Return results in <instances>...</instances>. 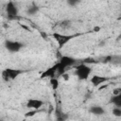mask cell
I'll use <instances>...</instances> for the list:
<instances>
[{
	"label": "cell",
	"mask_w": 121,
	"mask_h": 121,
	"mask_svg": "<svg viewBox=\"0 0 121 121\" xmlns=\"http://www.w3.org/2000/svg\"><path fill=\"white\" fill-rule=\"evenodd\" d=\"M21 73H23V71L18 70V69H10V68H7L5 70L2 71V78L5 81H9V79H13L15 78L17 76H19Z\"/></svg>",
	"instance_id": "6da1fadb"
},
{
	"label": "cell",
	"mask_w": 121,
	"mask_h": 121,
	"mask_svg": "<svg viewBox=\"0 0 121 121\" xmlns=\"http://www.w3.org/2000/svg\"><path fill=\"white\" fill-rule=\"evenodd\" d=\"M91 73V68L86 64H79L76 68V75L80 79H86Z\"/></svg>",
	"instance_id": "7a4b0ae2"
},
{
	"label": "cell",
	"mask_w": 121,
	"mask_h": 121,
	"mask_svg": "<svg viewBox=\"0 0 121 121\" xmlns=\"http://www.w3.org/2000/svg\"><path fill=\"white\" fill-rule=\"evenodd\" d=\"M5 46L9 52H18L23 47V44L15 41H7L5 43Z\"/></svg>",
	"instance_id": "3957f363"
},
{
	"label": "cell",
	"mask_w": 121,
	"mask_h": 121,
	"mask_svg": "<svg viewBox=\"0 0 121 121\" xmlns=\"http://www.w3.org/2000/svg\"><path fill=\"white\" fill-rule=\"evenodd\" d=\"M6 10H7V13H8V17H9V19H15V18H16L18 10H17L16 6L13 4V2L9 1V2L7 4Z\"/></svg>",
	"instance_id": "277c9868"
},
{
	"label": "cell",
	"mask_w": 121,
	"mask_h": 121,
	"mask_svg": "<svg viewBox=\"0 0 121 121\" xmlns=\"http://www.w3.org/2000/svg\"><path fill=\"white\" fill-rule=\"evenodd\" d=\"M43 105V102L40 99H29L26 103L27 108H31V109H34V110L40 109Z\"/></svg>",
	"instance_id": "5b68a950"
},
{
	"label": "cell",
	"mask_w": 121,
	"mask_h": 121,
	"mask_svg": "<svg viewBox=\"0 0 121 121\" xmlns=\"http://www.w3.org/2000/svg\"><path fill=\"white\" fill-rule=\"evenodd\" d=\"M89 112L95 115H102L105 113V110L101 107V106H98V105H94L92 106L90 109H89Z\"/></svg>",
	"instance_id": "8992f818"
},
{
	"label": "cell",
	"mask_w": 121,
	"mask_h": 121,
	"mask_svg": "<svg viewBox=\"0 0 121 121\" xmlns=\"http://www.w3.org/2000/svg\"><path fill=\"white\" fill-rule=\"evenodd\" d=\"M75 62H76V60H75L73 58H71V57H67V56L62 57V58L60 59V63L62 66H64V67L71 66V65H73Z\"/></svg>",
	"instance_id": "52a82bcc"
},
{
	"label": "cell",
	"mask_w": 121,
	"mask_h": 121,
	"mask_svg": "<svg viewBox=\"0 0 121 121\" xmlns=\"http://www.w3.org/2000/svg\"><path fill=\"white\" fill-rule=\"evenodd\" d=\"M106 80H107L106 78H102V77H100V76H94V77L91 78L92 83H93L94 85H95V86L102 84V83L105 82Z\"/></svg>",
	"instance_id": "ba28073f"
},
{
	"label": "cell",
	"mask_w": 121,
	"mask_h": 121,
	"mask_svg": "<svg viewBox=\"0 0 121 121\" xmlns=\"http://www.w3.org/2000/svg\"><path fill=\"white\" fill-rule=\"evenodd\" d=\"M54 37L59 41V43L60 46H62V44H64L70 39V36H63V35H59V34H54Z\"/></svg>",
	"instance_id": "9c48e42d"
},
{
	"label": "cell",
	"mask_w": 121,
	"mask_h": 121,
	"mask_svg": "<svg viewBox=\"0 0 121 121\" xmlns=\"http://www.w3.org/2000/svg\"><path fill=\"white\" fill-rule=\"evenodd\" d=\"M111 102L117 107H121V94L118 95H112L111 98Z\"/></svg>",
	"instance_id": "30bf717a"
},
{
	"label": "cell",
	"mask_w": 121,
	"mask_h": 121,
	"mask_svg": "<svg viewBox=\"0 0 121 121\" xmlns=\"http://www.w3.org/2000/svg\"><path fill=\"white\" fill-rule=\"evenodd\" d=\"M38 10H39V8H38L37 6H35V5H32L31 7H29V8L27 9L26 12H27L28 15H35V14L38 12Z\"/></svg>",
	"instance_id": "8fae6325"
},
{
	"label": "cell",
	"mask_w": 121,
	"mask_h": 121,
	"mask_svg": "<svg viewBox=\"0 0 121 121\" xmlns=\"http://www.w3.org/2000/svg\"><path fill=\"white\" fill-rule=\"evenodd\" d=\"M56 114H57V119L58 120H65L67 118V115L65 113H63L61 111H57L56 112Z\"/></svg>",
	"instance_id": "7c38bea8"
},
{
	"label": "cell",
	"mask_w": 121,
	"mask_h": 121,
	"mask_svg": "<svg viewBox=\"0 0 121 121\" xmlns=\"http://www.w3.org/2000/svg\"><path fill=\"white\" fill-rule=\"evenodd\" d=\"M112 114L116 117H120L121 116V107H114L112 109Z\"/></svg>",
	"instance_id": "4fadbf2b"
},
{
	"label": "cell",
	"mask_w": 121,
	"mask_h": 121,
	"mask_svg": "<svg viewBox=\"0 0 121 121\" xmlns=\"http://www.w3.org/2000/svg\"><path fill=\"white\" fill-rule=\"evenodd\" d=\"M50 83H51V86H52V88L54 90H56L59 87V80L57 78H52L50 79Z\"/></svg>",
	"instance_id": "5bb4252c"
},
{
	"label": "cell",
	"mask_w": 121,
	"mask_h": 121,
	"mask_svg": "<svg viewBox=\"0 0 121 121\" xmlns=\"http://www.w3.org/2000/svg\"><path fill=\"white\" fill-rule=\"evenodd\" d=\"M79 2H80V0H67L68 5L71 6V7H75V6H77Z\"/></svg>",
	"instance_id": "9a60e30c"
},
{
	"label": "cell",
	"mask_w": 121,
	"mask_h": 121,
	"mask_svg": "<svg viewBox=\"0 0 121 121\" xmlns=\"http://www.w3.org/2000/svg\"><path fill=\"white\" fill-rule=\"evenodd\" d=\"M37 113V110H34V111H30V112H27L26 114H25V116L26 117H30V116H33V115H35Z\"/></svg>",
	"instance_id": "2e32d148"
},
{
	"label": "cell",
	"mask_w": 121,
	"mask_h": 121,
	"mask_svg": "<svg viewBox=\"0 0 121 121\" xmlns=\"http://www.w3.org/2000/svg\"><path fill=\"white\" fill-rule=\"evenodd\" d=\"M121 94V88H114L112 90V95H118Z\"/></svg>",
	"instance_id": "e0dca14e"
},
{
	"label": "cell",
	"mask_w": 121,
	"mask_h": 121,
	"mask_svg": "<svg viewBox=\"0 0 121 121\" xmlns=\"http://www.w3.org/2000/svg\"><path fill=\"white\" fill-rule=\"evenodd\" d=\"M69 25H70V21H67V20L60 23V26H62V27H67Z\"/></svg>",
	"instance_id": "ac0fdd59"
},
{
	"label": "cell",
	"mask_w": 121,
	"mask_h": 121,
	"mask_svg": "<svg viewBox=\"0 0 121 121\" xmlns=\"http://www.w3.org/2000/svg\"><path fill=\"white\" fill-rule=\"evenodd\" d=\"M61 77H62V78H63L65 81L69 80V78H70V76H69V74H66V73H63V74L61 75Z\"/></svg>",
	"instance_id": "d6986e66"
},
{
	"label": "cell",
	"mask_w": 121,
	"mask_h": 121,
	"mask_svg": "<svg viewBox=\"0 0 121 121\" xmlns=\"http://www.w3.org/2000/svg\"><path fill=\"white\" fill-rule=\"evenodd\" d=\"M100 29H101V27H100L99 26H94V28H93L94 32H99Z\"/></svg>",
	"instance_id": "ffe728a7"
},
{
	"label": "cell",
	"mask_w": 121,
	"mask_h": 121,
	"mask_svg": "<svg viewBox=\"0 0 121 121\" xmlns=\"http://www.w3.org/2000/svg\"><path fill=\"white\" fill-rule=\"evenodd\" d=\"M41 35L43 36V39L47 38V34H46V33H44V32H41Z\"/></svg>",
	"instance_id": "44dd1931"
},
{
	"label": "cell",
	"mask_w": 121,
	"mask_h": 121,
	"mask_svg": "<svg viewBox=\"0 0 121 121\" xmlns=\"http://www.w3.org/2000/svg\"><path fill=\"white\" fill-rule=\"evenodd\" d=\"M21 26H22L23 28H25L26 30H29V27H28V26H25V25H22V24H21Z\"/></svg>",
	"instance_id": "7402d4cb"
},
{
	"label": "cell",
	"mask_w": 121,
	"mask_h": 121,
	"mask_svg": "<svg viewBox=\"0 0 121 121\" xmlns=\"http://www.w3.org/2000/svg\"><path fill=\"white\" fill-rule=\"evenodd\" d=\"M104 88H107V85H106V84H105V85L100 86V87H99V90H102V89H104Z\"/></svg>",
	"instance_id": "603a6c76"
},
{
	"label": "cell",
	"mask_w": 121,
	"mask_h": 121,
	"mask_svg": "<svg viewBox=\"0 0 121 121\" xmlns=\"http://www.w3.org/2000/svg\"><path fill=\"white\" fill-rule=\"evenodd\" d=\"M104 43H105V42H101V43H100L98 45H99V46H103V44H104Z\"/></svg>",
	"instance_id": "cb8c5ba5"
},
{
	"label": "cell",
	"mask_w": 121,
	"mask_h": 121,
	"mask_svg": "<svg viewBox=\"0 0 121 121\" xmlns=\"http://www.w3.org/2000/svg\"><path fill=\"white\" fill-rule=\"evenodd\" d=\"M119 19H121V16H120V17H119Z\"/></svg>",
	"instance_id": "d4e9b609"
}]
</instances>
